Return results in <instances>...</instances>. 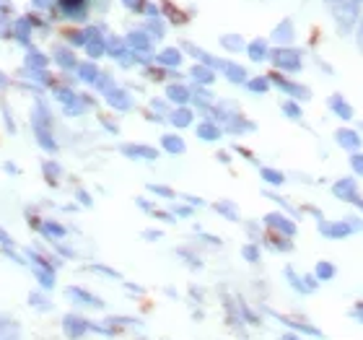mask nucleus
I'll list each match as a JSON object with an SVG mask.
<instances>
[{"mask_svg": "<svg viewBox=\"0 0 363 340\" xmlns=\"http://www.w3.org/2000/svg\"><path fill=\"white\" fill-rule=\"evenodd\" d=\"M283 112L288 114V117H291V120H298V117H301V107H298V104H294V101H285Z\"/></svg>", "mask_w": 363, "mask_h": 340, "instance_id": "17", "label": "nucleus"}, {"mask_svg": "<svg viewBox=\"0 0 363 340\" xmlns=\"http://www.w3.org/2000/svg\"><path fill=\"white\" fill-rule=\"evenodd\" d=\"M91 322L94 320L83 317L78 312H68V314L62 317V332H65L68 340H83L91 332Z\"/></svg>", "mask_w": 363, "mask_h": 340, "instance_id": "2", "label": "nucleus"}, {"mask_svg": "<svg viewBox=\"0 0 363 340\" xmlns=\"http://www.w3.org/2000/svg\"><path fill=\"white\" fill-rule=\"evenodd\" d=\"M242 257H244L249 265H257V262L262 260V250H260V244H257V241L244 244V247H242Z\"/></svg>", "mask_w": 363, "mask_h": 340, "instance_id": "13", "label": "nucleus"}, {"mask_svg": "<svg viewBox=\"0 0 363 340\" xmlns=\"http://www.w3.org/2000/svg\"><path fill=\"white\" fill-rule=\"evenodd\" d=\"M351 167H353L355 174H361V177H363V153H358V151H355L353 156H351Z\"/></svg>", "mask_w": 363, "mask_h": 340, "instance_id": "20", "label": "nucleus"}, {"mask_svg": "<svg viewBox=\"0 0 363 340\" xmlns=\"http://www.w3.org/2000/svg\"><path fill=\"white\" fill-rule=\"evenodd\" d=\"M330 110H332L337 117H343V120H351V117H353V110H351L348 101H343V96H332V99H330Z\"/></svg>", "mask_w": 363, "mask_h": 340, "instance_id": "12", "label": "nucleus"}, {"mask_svg": "<svg viewBox=\"0 0 363 340\" xmlns=\"http://www.w3.org/2000/svg\"><path fill=\"white\" fill-rule=\"evenodd\" d=\"M335 138H337V143H340L345 151H351V153H355V151L361 148V135H355L353 130H337Z\"/></svg>", "mask_w": 363, "mask_h": 340, "instance_id": "11", "label": "nucleus"}, {"mask_svg": "<svg viewBox=\"0 0 363 340\" xmlns=\"http://www.w3.org/2000/svg\"><path fill=\"white\" fill-rule=\"evenodd\" d=\"M65 296L70 299V304L83 307V309H107V304L99 299L96 294L81 289V286H70V289H65Z\"/></svg>", "mask_w": 363, "mask_h": 340, "instance_id": "4", "label": "nucleus"}, {"mask_svg": "<svg viewBox=\"0 0 363 340\" xmlns=\"http://www.w3.org/2000/svg\"><path fill=\"white\" fill-rule=\"evenodd\" d=\"M91 271L101 273V275H107V278H115V280H122V275H119L117 271H112V268H107V265H94Z\"/></svg>", "mask_w": 363, "mask_h": 340, "instance_id": "19", "label": "nucleus"}, {"mask_svg": "<svg viewBox=\"0 0 363 340\" xmlns=\"http://www.w3.org/2000/svg\"><path fill=\"white\" fill-rule=\"evenodd\" d=\"M167 296H171V299H179V294L174 289H167Z\"/></svg>", "mask_w": 363, "mask_h": 340, "instance_id": "26", "label": "nucleus"}, {"mask_svg": "<svg viewBox=\"0 0 363 340\" xmlns=\"http://www.w3.org/2000/svg\"><path fill=\"white\" fill-rule=\"evenodd\" d=\"M37 275H40V286L42 289H55V273L52 271H40L37 273Z\"/></svg>", "mask_w": 363, "mask_h": 340, "instance_id": "15", "label": "nucleus"}, {"mask_svg": "<svg viewBox=\"0 0 363 340\" xmlns=\"http://www.w3.org/2000/svg\"><path fill=\"white\" fill-rule=\"evenodd\" d=\"M262 177H265L270 185H283L285 182V177L278 169H262Z\"/></svg>", "mask_w": 363, "mask_h": 340, "instance_id": "16", "label": "nucleus"}, {"mask_svg": "<svg viewBox=\"0 0 363 340\" xmlns=\"http://www.w3.org/2000/svg\"><path fill=\"white\" fill-rule=\"evenodd\" d=\"M262 241H265V247L270 252H275V255H291V252L296 250L294 239H288V237H280V234H267V237H262Z\"/></svg>", "mask_w": 363, "mask_h": 340, "instance_id": "9", "label": "nucleus"}, {"mask_svg": "<svg viewBox=\"0 0 363 340\" xmlns=\"http://www.w3.org/2000/svg\"><path fill=\"white\" fill-rule=\"evenodd\" d=\"M200 133H203V138H205V140L218 138V130L213 128V125H205V128H200Z\"/></svg>", "mask_w": 363, "mask_h": 340, "instance_id": "23", "label": "nucleus"}, {"mask_svg": "<svg viewBox=\"0 0 363 340\" xmlns=\"http://www.w3.org/2000/svg\"><path fill=\"white\" fill-rule=\"evenodd\" d=\"M189 314H192V320H195V322L205 320V309H203V307H192V312H189Z\"/></svg>", "mask_w": 363, "mask_h": 340, "instance_id": "24", "label": "nucleus"}, {"mask_svg": "<svg viewBox=\"0 0 363 340\" xmlns=\"http://www.w3.org/2000/svg\"><path fill=\"white\" fill-rule=\"evenodd\" d=\"M236 304H239V314L249 330H265L267 328V317L262 314V309L257 307V301H246L244 296H236Z\"/></svg>", "mask_w": 363, "mask_h": 340, "instance_id": "3", "label": "nucleus"}, {"mask_svg": "<svg viewBox=\"0 0 363 340\" xmlns=\"http://www.w3.org/2000/svg\"><path fill=\"white\" fill-rule=\"evenodd\" d=\"M29 304H31V307H37V309H42V312L52 309V304H49V301L44 299V296H40V294H34V296H31Z\"/></svg>", "mask_w": 363, "mask_h": 340, "instance_id": "18", "label": "nucleus"}, {"mask_svg": "<svg viewBox=\"0 0 363 340\" xmlns=\"http://www.w3.org/2000/svg\"><path fill=\"white\" fill-rule=\"evenodd\" d=\"M319 234H322L324 239H348L353 229L348 226V221H319Z\"/></svg>", "mask_w": 363, "mask_h": 340, "instance_id": "8", "label": "nucleus"}, {"mask_svg": "<svg viewBox=\"0 0 363 340\" xmlns=\"http://www.w3.org/2000/svg\"><path fill=\"white\" fill-rule=\"evenodd\" d=\"M283 280H285V286L294 291L296 296H312L309 283H306V275H304V273L296 271L294 265H285V268H283Z\"/></svg>", "mask_w": 363, "mask_h": 340, "instance_id": "6", "label": "nucleus"}, {"mask_svg": "<svg viewBox=\"0 0 363 340\" xmlns=\"http://www.w3.org/2000/svg\"><path fill=\"white\" fill-rule=\"evenodd\" d=\"M316 275V280L319 283H332L335 278H337V265L330 260H319L314 265V271H312Z\"/></svg>", "mask_w": 363, "mask_h": 340, "instance_id": "10", "label": "nucleus"}, {"mask_svg": "<svg viewBox=\"0 0 363 340\" xmlns=\"http://www.w3.org/2000/svg\"><path fill=\"white\" fill-rule=\"evenodd\" d=\"M216 208L221 210L223 216H228V221H236V208L231 205V203H221V205H216Z\"/></svg>", "mask_w": 363, "mask_h": 340, "instance_id": "21", "label": "nucleus"}, {"mask_svg": "<svg viewBox=\"0 0 363 340\" xmlns=\"http://www.w3.org/2000/svg\"><path fill=\"white\" fill-rule=\"evenodd\" d=\"M278 340H306L304 335H298V332L294 330H283L280 335H278Z\"/></svg>", "mask_w": 363, "mask_h": 340, "instance_id": "22", "label": "nucleus"}, {"mask_svg": "<svg viewBox=\"0 0 363 340\" xmlns=\"http://www.w3.org/2000/svg\"><path fill=\"white\" fill-rule=\"evenodd\" d=\"M348 317L355 322V325H363V299H355L351 307H348Z\"/></svg>", "mask_w": 363, "mask_h": 340, "instance_id": "14", "label": "nucleus"}, {"mask_svg": "<svg viewBox=\"0 0 363 340\" xmlns=\"http://www.w3.org/2000/svg\"><path fill=\"white\" fill-rule=\"evenodd\" d=\"M265 226L273 231V234H280V237H288V239H294L296 234H298L294 219H288L283 210H280V213H270L265 219Z\"/></svg>", "mask_w": 363, "mask_h": 340, "instance_id": "5", "label": "nucleus"}, {"mask_svg": "<svg viewBox=\"0 0 363 340\" xmlns=\"http://www.w3.org/2000/svg\"><path fill=\"white\" fill-rule=\"evenodd\" d=\"M257 307L262 309V314H265L267 320L283 325V330H294L298 332V335H304L306 340H327V332H324L314 320H309L306 314H298V312L288 314V312H280L275 309V307H270L267 301H257Z\"/></svg>", "mask_w": 363, "mask_h": 340, "instance_id": "1", "label": "nucleus"}, {"mask_svg": "<svg viewBox=\"0 0 363 340\" xmlns=\"http://www.w3.org/2000/svg\"><path fill=\"white\" fill-rule=\"evenodd\" d=\"M332 192H335V198L348 201V203H355V205H361V208H363V201L358 198V182L351 180V177H343V180L335 182Z\"/></svg>", "mask_w": 363, "mask_h": 340, "instance_id": "7", "label": "nucleus"}, {"mask_svg": "<svg viewBox=\"0 0 363 340\" xmlns=\"http://www.w3.org/2000/svg\"><path fill=\"white\" fill-rule=\"evenodd\" d=\"M125 291H130V294H146V289H140L135 283H125Z\"/></svg>", "mask_w": 363, "mask_h": 340, "instance_id": "25", "label": "nucleus"}]
</instances>
